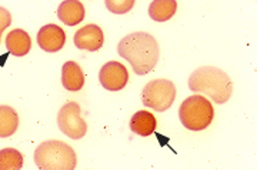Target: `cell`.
I'll return each mask as SVG.
<instances>
[{
  "mask_svg": "<svg viewBox=\"0 0 257 170\" xmlns=\"http://www.w3.org/2000/svg\"><path fill=\"white\" fill-rule=\"evenodd\" d=\"M120 57L126 59L136 74L150 73L159 60V45L156 39L146 32H135L120 40L117 46Z\"/></svg>",
  "mask_w": 257,
  "mask_h": 170,
  "instance_id": "1",
  "label": "cell"
},
{
  "mask_svg": "<svg viewBox=\"0 0 257 170\" xmlns=\"http://www.w3.org/2000/svg\"><path fill=\"white\" fill-rule=\"evenodd\" d=\"M189 88L196 93H204L217 105L226 103L231 96L233 83L229 74L213 66L199 67L189 77Z\"/></svg>",
  "mask_w": 257,
  "mask_h": 170,
  "instance_id": "2",
  "label": "cell"
},
{
  "mask_svg": "<svg viewBox=\"0 0 257 170\" xmlns=\"http://www.w3.org/2000/svg\"><path fill=\"white\" fill-rule=\"evenodd\" d=\"M36 166L42 170H73L76 167V153L64 142L49 140L35 150Z\"/></svg>",
  "mask_w": 257,
  "mask_h": 170,
  "instance_id": "3",
  "label": "cell"
},
{
  "mask_svg": "<svg viewBox=\"0 0 257 170\" xmlns=\"http://www.w3.org/2000/svg\"><path fill=\"white\" fill-rule=\"evenodd\" d=\"M179 117L186 129L199 132L210 126L214 117V109L204 96L193 95L180 105Z\"/></svg>",
  "mask_w": 257,
  "mask_h": 170,
  "instance_id": "4",
  "label": "cell"
},
{
  "mask_svg": "<svg viewBox=\"0 0 257 170\" xmlns=\"http://www.w3.org/2000/svg\"><path fill=\"white\" fill-rule=\"evenodd\" d=\"M176 99V86L170 80L156 79L147 83L142 92V102L146 108L156 112H165L173 105Z\"/></svg>",
  "mask_w": 257,
  "mask_h": 170,
  "instance_id": "5",
  "label": "cell"
},
{
  "mask_svg": "<svg viewBox=\"0 0 257 170\" xmlns=\"http://www.w3.org/2000/svg\"><path fill=\"white\" fill-rule=\"evenodd\" d=\"M57 125L59 129L70 139H82L87 132V125L83 120L80 106L74 102L66 103L63 108L59 110L57 115Z\"/></svg>",
  "mask_w": 257,
  "mask_h": 170,
  "instance_id": "6",
  "label": "cell"
},
{
  "mask_svg": "<svg viewBox=\"0 0 257 170\" xmlns=\"http://www.w3.org/2000/svg\"><path fill=\"white\" fill-rule=\"evenodd\" d=\"M100 84L109 92H119L128 81L127 69L119 62H107L99 73Z\"/></svg>",
  "mask_w": 257,
  "mask_h": 170,
  "instance_id": "7",
  "label": "cell"
},
{
  "mask_svg": "<svg viewBox=\"0 0 257 170\" xmlns=\"http://www.w3.org/2000/svg\"><path fill=\"white\" fill-rule=\"evenodd\" d=\"M103 42L104 35L97 25H86L74 33V45L77 49L96 52L103 46Z\"/></svg>",
  "mask_w": 257,
  "mask_h": 170,
  "instance_id": "8",
  "label": "cell"
},
{
  "mask_svg": "<svg viewBox=\"0 0 257 170\" xmlns=\"http://www.w3.org/2000/svg\"><path fill=\"white\" fill-rule=\"evenodd\" d=\"M64 43H66L64 30L57 25H46L37 33V45L49 53L59 52L64 46Z\"/></svg>",
  "mask_w": 257,
  "mask_h": 170,
  "instance_id": "9",
  "label": "cell"
},
{
  "mask_svg": "<svg viewBox=\"0 0 257 170\" xmlns=\"http://www.w3.org/2000/svg\"><path fill=\"white\" fill-rule=\"evenodd\" d=\"M57 18L67 26H76L84 19V6L79 0H63L57 8Z\"/></svg>",
  "mask_w": 257,
  "mask_h": 170,
  "instance_id": "10",
  "label": "cell"
},
{
  "mask_svg": "<svg viewBox=\"0 0 257 170\" xmlns=\"http://www.w3.org/2000/svg\"><path fill=\"white\" fill-rule=\"evenodd\" d=\"M6 46H8V50L13 56L23 57L30 52L32 39L29 36L28 32H25L22 29H15L6 37Z\"/></svg>",
  "mask_w": 257,
  "mask_h": 170,
  "instance_id": "11",
  "label": "cell"
},
{
  "mask_svg": "<svg viewBox=\"0 0 257 170\" xmlns=\"http://www.w3.org/2000/svg\"><path fill=\"white\" fill-rule=\"evenodd\" d=\"M62 83L69 92H80L84 84L82 67L76 62H66L62 67Z\"/></svg>",
  "mask_w": 257,
  "mask_h": 170,
  "instance_id": "12",
  "label": "cell"
},
{
  "mask_svg": "<svg viewBox=\"0 0 257 170\" xmlns=\"http://www.w3.org/2000/svg\"><path fill=\"white\" fill-rule=\"evenodd\" d=\"M156 126V117L147 110H139L138 113H135L133 117L130 119L132 132L139 134V136H143V137H147L152 133H155Z\"/></svg>",
  "mask_w": 257,
  "mask_h": 170,
  "instance_id": "13",
  "label": "cell"
},
{
  "mask_svg": "<svg viewBox=\"0 0 257 170\" xmlns=\"http://www.w3.org/2000/svg\"><path fill=\"white\" fill-rule=\"evenodd\" d=\"M177 10L176 0H153L149 6V16L155 22H167Z\"/></svg>",
  "mask_w": 257,
  "mask_h": 170,
  "instance_id": "14",
  "label": "cell"
},
{
  "mask_svg": "<svg viewBox=\"0 0 257 170\" xmlns=\"http://www.w3.org/2000/svg\"><path fill=\"white\" fill-rule=\"evenodd\" d=\"M19 116L10 106H0V137H10L18 130Z\"/></svg>",
  "mask_w": 257,
  "mask_h": 170,
  "instance_id": "15",
  "label": "cell"
},
{
  "mask_svg": "<svg viewBox=\"0 0 257 170\" xmlns=\"http://www.w3.org/2000/svg\"><path fill=\"white\" fill-rule=\"evenodd\" d=\"M23 167V154L18 149L0 150V170H20Z\"/></svg>",
  "mask_w": 257,
  "mask_h": 170,
  "instance_id": "16",
  "label": "cell"
},
{
  "mask_svg": "<svg viewBox=\"0 0 257 170\" xmlns=\"http://www.w3.org/2000/svg\"><path fill=\"white\" fill-rule=\"evenodd\" d=\"M136 0H106V8L114 15H126L133 9Z\"/></svg>",
  "mask_w": 257,
  "mask_h": 170,
  "instance_id": "17",
  "label": "cell"
},
{
  "mask_svg": "<svg viewBox=\"0 0 257 170\" xmlns=\"http://www.w3.org/2000/svg\"><path fill=\"white\" fill-rule=\"evenodd\" d=\"M10 25H12V15H10V12H8L5 8L0 6V40H2V35H3L5 29H8Z\"/></svg>",
  "mask_w": 257,
  "mask_h": 170,
  "instance_id": "18",
  "label": "cell"
}]
</instances>
